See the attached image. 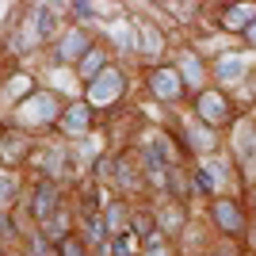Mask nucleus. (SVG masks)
<instances>
[{"label":"nucleus","mask_w":256,"mask_h":256,"mask_svg":"<svg viewBox=\"0 0 256 256\" xmlns=\"http://www.w3.org/2000/svg\"><path fill=\"white\" fill-rule=\"evenodd\" d=\"M237 153L245 160H256V122H241L237 126Z\"/></svg>","instance_id":"10"},{"label":"nucleus","mask_w":256,"mask_h":256,"mask_svg":"<svg viewBox=\"0 0 256 256\" xmlns=\"http://www.w3.org/2000/svg\"><path fill=\"white\" fill-rule=\"evenodd\" d=\"M118 184H122V188H138V176L130 172L126 160H118Z\"/></svg>","instance_id":"24"},{"label":"nucleus","mask_w":256,"mask_h":256,"mask_svg":"<svg viewBox=\"0 0 256 256\" xmlns=\"http://www.w3.org/2000/svg\"><path fill=\"white\" fill-rule=\"evenodd\" d=\"M118 92H122V76H118L115 69H104V73L92 80V88H88V100H92V104H111Z\"/></svg>","instance_id":"1"},{"label":"nucleus","mask_w":256,"mask_h":256,"mask_svg":"<svg viewBox=\"0 0 256 256\" xmlns=\"http://www.w3.org/2000/svg\"><path fill=\"white\" fill-rule=\"evenodd\" d=\"M73 12L80 16V20H92V16H96V8H92V4H73Z\"/></svg>","instance_id":"26"},{"label":"nucleus","mask_w":256,"mask_h":256,"mask_svg":"<svg viewBox=\"0 0 256 256\" xmlns=\"http://www.w3.org/2000/svg\"><path fill=\"white\" fill-rule=\"evenodd\" d=\"M248 69V58L245 54H230V58H222V62H218V76H222V80H230V84H234V80H241V73H245Z\"/></svg>","instance_id":"7"},{"label":"nucleus","mask_w":256,"mask_h":256,"mask_svg":"<svg viewBox=\"0 0 256 256\" xmlns=\"http://www.w3.org/2000/svg\"><path fill=\"white\" fill-rule=\"evenodd\" d=\"M138 46H142V50H160V34L153 31L150 23H142V38H138Z\"/></svg>","instance_id":"21"},{"label":"nucleus","mask_w":256,"mask_h":256,"mask_svg":"<svg viewBox=\"0 0 256 256\" xmlns=\"http://www.w3.org/2000/svg\"><path fill=\"white\" fill-rule=\"evenodd\" d=\"M62 126H65V134H84V126H88V104H73L69 111H65Z\"/></svg>","instance_id":"11"},{"label":"nucleus","mask_w":256,"mask_h":256,"mask_svg":"<svg viewBox=\"0 0 256 256\" xmlns=\"http://www.w3.org/2000/svg\"><path fill=\"white\" fill-rule=\"evenodd\" d=\"M203 176H206V184H210V188H214V184H222V180H226V160H210V164L203 168Z\"/></svg>","instance_id":"22"},{"label":"nucleus","mask_w":256,"mask_h":256,"mask_svg":"<svg viewBox=\"0 0 256 256\" xmlns=\"http://www.w3.org/2000/svg\"><path fill=\"white\" fill-rule=\"evenodd\" d=\"M58 252H62V256H84V245H80V241L69 234L65 241H58Z\"/></svg>","instance_id":"23"},{"label":"nucleus","mask_w":256,"mask_h":256,"mask_svg":"<svg viewBox=\"0 0 256 256\" xmlns=\"http://www.w3.org/2000/svg\"><path fill=\"white\" fill-rule=\"evenodd\" d=\"M180 80H188V84H199V76H203V65H199V58L195 54H184L180 58Z\"/></svg>","instance_id":"16"},{"label":"nucleus","mask_w":256,"mask_h":256,"mask_svg":"<svg viewBox=\"0 0 256 256\" xmlns=\"http://www.w3.org/2000/svg\"><path fill=\"white\" fill-rule=\"evenodd\" d=\"M0 234H12V222H8V214L0 210Z\"/></svg>","instance_id":"27"},{"label":"nucleus","mask_w":256,"mask_h":256,"mask_svg":"<svg viewBox=\"0 0 256 256\" xmlns=\"http://www.w3.org/2000/svg\"><path fill=\"white\" fill-rule=\"evenodd\" d=\"M84 50H88V34H84V31H69V34L62 38V50H58V54H62L65 62H76Z\"/></svg>","instance_id":"9"},{"label":"nucleus","mask_w":256,"mask_h":256,"mask_svg":"<svg viewBox=\"0 0 256 256\" xmlns=\"http://www.w3.org/2000/svg\"><path fill=\"white\" fill-rule=\"evenodd\" d=\"M245 38H248V46H256V23H252V27L245 31Z\"/></svg>","instance_id":"28"},{"label":"nucleus","mask_w":256,"mask_h":256,"mask_svg":"<svg viewBox=\"0 0 256 256\" xmlns=\"http://www.w3.org/2000/svg\"><path fill=\"white\" fill-rule=\"evenodd\" d=\"M214 222L222 226L226 234H241L245 230V218H241V210L230 199H214Z\"/></svg>","instance_id":"4"},{"label":"nucleus","mask_w":256,"mask_h":256,"mask_svg":"<svg viewBox=\"0 0 256 256\" xmlns=\"http://www.w3.org/2000/svg\"><path fill=\"white\" fill-rule=\"evenodd\" d=\"M122 222H126V206H122V203H115V206H111V210H107V218H104V226H107V230H111V234H122Z\"/></svg>","instance_id":"19"},{"label":"nucleus","mask_w":256,"mask_h":256,"mask_svg":"<svg viewBox=\"0 0 256 256\" xmlns=\"http://www.w3.org/2000/svg\"><path fill=\"white\" fill-rule=\"evenodd\" d=\"M50 107H54V100H50V96H34L31 104H27V115H31V118H38V122H42V118H50V115H54Z\"/></svg>","instance_id":"18"},{"label":"nucleus","mask_w":256,"mask_h":256,"mask_svg":"<svg viewBox=\"0 0 256 256\" xmlns=\"http://www.w3.org/2000/svg\"><path fill=\"white\" fill-rule=\"evenodd\" d=\"M188 134H192V146H195L199 153H210V150H214V134H210V126H206V122L192 118V122H188Z\"/></svg>","instance_id":"12"},{"label":"nucleus","mask_w":256,"mask_h":256,"mask_svg":"<svg viewBox=\"0 0 256 256\" xmlns=\"http://www.w3.org/2000/svg\"><path fill=\"white\" fill-rule=\"evenodd\" d=\"M84 237H88V241H96L104 252L111 248V241H107V226H104L100 214H88V218H84Z\"/></svg>","instance_id":"13"},{"label":"nucleus","mask_w":256,"mask_h":256,"mask_svg":"<svg viewBox=\"0 0 256 256\" xmlns=\"http://www.w3.org/2000/svg\"><path fill=\"white\" fill-rule=\"evenodd\" d=\"M226 27H230V31H248V27H252L256 23V8H245V4H234V8L226 12Z\"/></svg>","instance_id":"6"},{"label":"nucleus","mask_w":256,"mask_h":256,"mask_svg":"<svg viewBox=\"0 0 256 256\" xmlns=\"http://www.w3.org/2000/svg\"><path fill=\"white\" fill-rule=\"evenodd\" d=\"M42 226H46L42 237H50V241H65V237H69V214H65L62 206H58V210H54Z\"/></svg>","instance_id":"8"},{"label":"nucleus","mask_w":256,"mask_h":256,"mask_svg":"<svg viewBox=\"0 0 256 256\" xmlns=\"http://www.w3.org/2000/svg\"><path fill=\"white\" fill-rule=\"evenodd\" d=\"M153 92H157L160 100H176L180 96V73H172V69L153 73Z\"/></svg>","instance_id":"5"},{"label":"nucleus","mask_w":256,"mask_h":256,"mask_svg":"<svg viewBox=\"0 0 256 256\" xmlns=\"http://www.w3.org/2000/svg\"><path fill=\"white\" fill-rule=\"evenodd\" d=\"M96 73H104V54L88 50L84 62H80V76H84V80H96Z\"/></svg>","instance_id":"17"},{"label":"nucleus","mask_w":256,"mask_h":256,"mask_svg":"<svg viewBox=\"0 0 256 256\" xmlns=\"http://www.w3.org/2000/svg\"><path fill=\"white\" fill-rule=\"evenodd\" d=\"M111 252H115V256H134V237H130V234L111 237Z\"/></svg>","instance_id":"20"},{"label":"nucleus","mask_w":256,"mask_h":256,"mask_svg":"<svg viewBox=\"0 0 256 256\" xmlns=\"http://www.w3.org/2000/svg\"><path fill=\"white\" fill-rule=\"evenodd\" d=\"M12 195H16V180H12V176H0V206L12 203Z\"/></svg>","instance_id":"25"},{"label":"nucleus","mask_w":256,"mask_h":256,"mask_svg":"<svg viewBox=\"0 0 256 256\" xmlns=\"http://www.w3.org/2000/svg\"><path fill=\"white\" fill-rule=\"evenodd\" d=\"M157 226H164V234H176L184 226V210L180 206H164V210H157Z\"/></svg>","instance_id":"14"},{"label":"nucleus","mask_w":256,"mask_h":256,"mask_svg":"<svg viewBox=\"0 0 256 256\" xmlns=\"http://www.w3.org/2000/svg\"><path fill=\"white\" fill-rule=\"evenodd\" d=\"M23 150H27V138H23V134H8V138L0 142V153H4V160H20Z\"/></svg>","instance_id":"15"},{"label":"nucleus","mask_w":256,"mask_h":256,"mask_svg":"<svg viewBox=\"0 0 256 256\" xmlns=\"http://www.w3.org/2000/svg\"><path fill=\"white\" fill-rule=\"evenodd\" d=\"M199 122H226L230 118V100L218 96V92H203L199 96Z\"/></svg>","instance_id":"2"},{"label":"nucleus","mask_w":256,"mask_h":256,"mask_svg":"<svg viewBox=\"0 0 256 256\" xmlns=\"http://www.w3.org/2000/svg\"><path fill=\"white\" fill-rule=\"evenodd\" d=\"M0 256H4V248H0Z\"/></svg>","instance_id":"29"},{"label":"nucleus","mask_w":256,"mask_h":256,"mask_svg":"<svg viewBox=\"0 0 256 256\" xmlns=\"http://www.w3.org/2000/svg\"><path fill=\"white\" fill-rule=\"evenodd\" d=\"M54 210H58V188H54L50 180H42L38 188H34V195H31V214L38 218V222H46Z\"/></svg>","instance_id":"3"}]
</instances>
